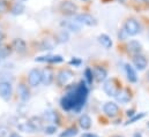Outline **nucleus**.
I'll return each mask as SVG.
<instances>
[{"label":"nucleus","mask_w":149,"mask_h":137,"mask_svg":"<svg viewBox=\"0 0 149 137\" xmlns=\"http://www.w3.org/2000/svg\"><path fill=\"white\" fill-rule=\"evenodd\" d=\"M88 97V88L84 82L79 83L73 86L63 98H61V107L65 111H75L79 112L86 103Z\"/></svg>","instance_id":"obj_1"},{"label":"nucleus","mask_w":149,"mask_h":137,"mask_svg":"<svg viewBox=\"0 0 149 137\" xmlns=\"http://www.w3.org/2000/svg\"><path fill=\"white\" fill-rule=\"evenodd\" d=\"M73 78H74V74H73L72 70H70V69H63L57 75V83L60 86H65V85H68L72 82Z\"/></svg>","instance_id":"obj_2"},{"label":"nucleus","mask_w":149,"mask_h":137,"mask_svg":"<svg viewBox=\"0 0 149 137\" xmlns=\"http://www.w3.org/2000/svg\"><path fill=\"white\" fill-rule=\"evenodd\" d=\"M124 30L128 36H135L140 33V23L135 19H128L125 22Z\"/></svg>","instance_id":"obj_3"},{"label":"nucleus","mask_w":149,"mask_h":137,"mask_svg":"<svg viewBox=\"0 0 149 137\" xmlns=\"http://www.w3.org/2000/svg\"><path fill=\"white\" fill-rule=\"evenodd\" d=\"M13 95V86L8 81H0V97L8 102Z\"/></svg>","instance_id":"obj_4"},{"label":"nucleus","mask_w":149,"mask_h":137,"mask_svg":"<svg viewBox=\"0 0 149 137\" xmlns=\"http://www.w3.org/2000/svg\"><path fill=\"white\" fill-rule=\"evenodd\" d=\"M28 83L31 88H36L42 83V70L38 68L31 69L28 74Z\"/></svg>","instance_id":"obj_5"},{"label":"nucleus","mask_w":149,"mask_h":137,"mask_svg":"<svg viewBox=\"0 0 149 137\" xmlns=\"http://www.w3.org/2000/svg\"><path fill=\"white\" fill-rule=\"evenodd\" d=\"M104 91L108 96H113L116 97V95L118 93V91L120 90V86L118 84V82L114 80V78H111V80H108L105 83H104Z\"/></svg>","instance_id":"obj_6"},{"label":"nucleus","mask_w":149,"mask_h":137,"mask_svg":"<svg viewBox=\"0 0 149 137\" xmlns=\"http://www.w3.org/2000/svg\"><path fill=\"white\" fill-rule=\"evenodd\" d=\"M103 111H104L105 115L109 116V118H111V119L119 115V107H118L117 104L113 103V102H108V103L104 104Z\"/></svg>","instance_id":"obj_7"},{"label":"nucleus","mask_w":149,"mask_h":137,"mask_svg":"<svg viewBox=\"0 0 149 137\" xmlns=\"http://www.w3.org/2000/svg\"><path fill=\"white\" fill-rule=\"evenodd\" d=\"M75 21L80 24H86V26H95L96 24V20L93 15L87 14V13H82L75 16Z\"/></svg>","instance_id":"obj_8"},{"label":"nucleus","mask_w":149,"mask_h":137,"mask_svg":"<svg viewBox=\"0 0 149 137\" xmlns=\"http://www.w3.org/2000/svg\"><path fill=\"white\" fill-rule=\"evenodd\" d=\"M17 93H19V97L22 102H28L29 98H30V90L28 88V85L23 82L19 83L17 85Z\"/></svg>","instance_id":"obj_9"},{"label":"nucleus","mask_w":149,"mask_h":137,"mask_svg":"<svg viewBox=\"0 0 149 137\" xmlns=\"http://www.w3.org/2000/svg\"><path fill=\"white\" fill-rule=\"evenodd\" d=\"M60 10L66 15H74L77 10V6L72 1H63L60 5Z\"/></svg>","instance_id":"obj_10"},{"label":"nucleus","mask_w":149,"mask_h":137,"mask_svg":"<svg viewBox=\"0 0 149 137\" xmlns=\"http://www.w3.org/2000/svg\"><path fill=\"white\" fill-rule=\"evenodd\" d=\"M116 99L120 104H127L132 99V93L128 89H120L116 95Z\"/></svg>","instance_id":"obj_11"},{"label":"nucleus","mask_w":149,"mask_h":137,"mask_svg":"<svg viewBox=\"0 0 149 137\" xmlns=\"http://www.w3.org/2000/svg\"><path fill=\"white\" fill-rule=\"evenodd\" d=\"M133 65L135 66V68L139 70H143L148 66V60L145 55L142 54H136L133 57Z\"/></svg>","instance_id":"obj_12"},{"label":"nucleus","mask_w":149,"mask_h":137,"mask_svg":"<svg viewBox=\"0 0 149 137\" xmlns=\"http://www.w3.org/2000/svg\"><path fill=\"white\" fill-rule=\"evenodd\" d=\"M17 129L20 131H23V133H29V134H33L35 133V130L33 129L30 122H29V119H24V118H21L19 120V123L16 125Z\"/></svg>","instance_id":"obj_13"},{"label":"nucleus","mask_w":149,"mask_h":137,"mask_svg":"<svg viewBox=\"0 0 149 137\" xmlns=\"http://www.w3.org/2000/svg\"><path fill=\"white\" fill-rule=\"evenodd\" d=\"M36 62H49V64H59L64 61V58L61 55H45L39 57L35 59Z\"/></svg>","instance_id":"obj_14"},{"label":"nucleus","mask_w":149,"mask_h":137,"mask_svg":"<svg viewBox=\"0 0 149 137\" xmlns=\"http://www.w3.org/2000/svg\"><path fill=\"white\" fill-rule=\"evenodd\" d=\"M12 46H13V48H14L17 53H20V54L26 53L27 50H28V47H27V43H26L23 39H21V38H16V39H14L13 43H12Z\"/></svg>","instance_id":"obj_15"},{"label":"nucleus","mask_w":149,"mask_h":137,"mask_svg":"<svg viewBox=\"0 0 149 137\" xmlns=\"http://www.w3.org/2000/svg\"><path fill=\"white\" fill-rule=\"evenodd\" d=\"M54 81L53 71L50 68H45L42 70V83L44 85H50Z\"/></svg>","instance_id":"obj_16"},{"label":"nucleus","mask_w":149,"mask_h":137,"mask_svg":"<svg viewBox=\"0 0 149 137\" xmlns=\"http://www.w3.org/2000/svg\"><path fill=\"white\" fill-rule=\"evenodd\" d=\"M43 121H49V122L59 125L60 123V118H59L57 112H54V111H46L44 113V115H43Z\"/></svg>","instance_id":"obj_17"},{"label":"nucleus","mask_w":149,"mask_h":137,"mask_svg":"<svg viewBox=\"0 0 149 137\" xmlns=\"http://www.w3.org/2000/svg\"><path fill=\"white\" fill-rule=\"evenodd\" d=\"M93 75H94V78H96V81L102 82V81H104L107 78L108 71H107V69H104L103 67L97 66V67H95L94 70H93Z\"/></svg>","instance_id":"obj_18"},{"label":"nucleus","mask_w":149,"mask_h":137,"mask_svg":"<svg viewBox=\"0 0 149 137\" xmlns=\"http://www.w3.org/2000/svg\"><path fill=\"white\" fill-rule=\"evenodd\" d=\"M141 50H142V46H141V44H140L138 40H131V42L127 44V51H128L130 53L134 54V55L140 54Z\"/></svg>","instance_id":"obj_19"},{"label":"nucleus","mask_w":149,"mask_h":137,"mask_svg":"<svg viewBox=\"0 0 149 137\" xmlns=\"http://www.w3.org/2000/svg\"><path fill=\"white\" fill-rule=\"evenodd\" d=\"M79 126L83 129V130H88L91 128V119L88 114H82L79 118Z\"/></svg>","instance_id":"obj_20"},{"label":"nucleus","mask_w":149,"mask_h":137,"mask_svg":"<svg viewBox=\"0 0 149 137\" xmlns=\"http://www.w3.org/2000/svg\"><path fill=\"white\" fill-rule=\"evenodd\" d=\"M29 122H30L33 129L35 130V133L40 131V130L44 129V127H43V122H44V121H43V119L39 118V116H33V118H30V119H29Z\"/></svg>","instance_id":"obj_21"},{"label":"nucleus","mask_w":149,"mask_h":137,"mask_svg":"<svg viewBox=\"0 0 149 137\" xmlns=\"http://www.w3.org/2000/svg\"><path fill=\"white\" fill-rule=\"evenodd\" d=\"M125 70H126V76H127V80L131 82V83H135L138 81V76H136V73L134 68L131 66V65H126L125 66Z\"/></svg>","instance_id":"obj_22"},{"label":"nucleus","mask_w":149,"mask_h":137,"mask_svg":"<svg viewBox=\"0 0 149 137\" xmlns=\"http://www.w3.org/2000/svg\"><path fill=\"white\" fill-rule=\"evenodd\" d=\"M61 26L67 29V30H71V31H80L81 27H80V23H77L76 21H65V22H61Z\"/></svg>","instance_id":"obj_23"},{"label":"nucleus","mask_w":149,"mask_h":137,"mask_svg":"<svg viewBox=\"0 0 149 137\" xmlns=\"http://www.w3.org/2000/svg\"><path fill=\"white\" fill-rule=\"evenodd\" d=\"M98 42L102 44V46H104L105 48H111L112 47V40L111 38L105 34H102L98 36Z\"/></svg>","instance_id":"obj_24"},{"label":"nucleus","mask_w":149,"mask_h":137,"mask_svg":"<svg viewBox=\"0 0 149 137\" xmlns=\"http://www.w3.org/2000/svg\"><path fill=\"white\" fill-rule=\"evenodd\" d=\"M24 12V5L22 2H16L12 7V14L13 15H21Z\"/></svg>","instance_id":"obj_25"},{"label":"nucleus","mask_w":149,"mask_h":137,"mask_svg":"<svg viewBox=\"0 0 149 137\" xmlns=\"http://www.w3.org/2000/svg\"><path fill=\"white\" fill-rule=\"evenodd\" d=\"M76 135H77V129L75 127H71V128H67L65 131H63L59 137H74Z\"/></svg>","instance_id":"obj_26"},{"label":"nucleus","mask_w":149,"mask_h":137,"mask_svg":"<svg viewBox=\"0 0 149 137\" xmlns=\"http://www.w3.org/2000/svg\"><path fill=\"white\" fill-rule=\"evenodd\" d=\"M70 39V35L66 30H61L59 34L57 35V42L58 43H66Z\"/></svg>","instance_id":"obj_27"},{"label":"nucleus","mask_w":149,"mask_h":137,"mask_svg":"<svg viewBox=\"0 0 149 137\" xmlns=\"http://www.w3.org/2000/svg\"><path fill=\"white\" fill-rule=\"evenodd\" d=\"M84 80H86V82H87L88 85H91L93 84V80H94L93 69L86 68V70H84Z\"/></svg>","instance_id":"obj_28"},{"label":"nucleus","mask_w":149,"mask_h":137,"mask_svg":"<svg viewBox=\"0 0 149 137\" xmlns=\"http://www.w3.org/2000/svg\"><path fill=\"white\" fill-rule=\"evenodd\" d=\"M9 53H10V47H8V46H0V58L1 59H3L7 55H9Z\"/></svg>","instance_id":"obj_29"},{"label":"nucleus","mask_w":149,"mask_h":137,"mask_svg":"<svg viewBox=\"0 0 149 137\" xmlns=\"http://www.w3.org/2000/svg\"><path fill=\"white\" fill-rule=\"evenodd\" d=\"M146 116V113H140V114H136V115H134V116H132V119H130L125 125L127 126V125H131V123H134L135 121H138V120H140V119H142V118H145Z\"/></svg>","instance_id":"obj_30"},{"label":"nucleus","mask_w":149,"mask_h":137,"mask_svg":"<svg viewBox=\"0 0 149 137\" xmlns=\"http://www.w3.org/2000/svg\"><path fill=\"white\" fill-rule=\"evenodd\" d=\"M43 130H44V133H45L46 135H52V134H54V133L57 131V126H54V125H52V126H46Z\"/></svg>","instance_id":"obj_31"},{"label":"nucleus","mask_w":149,"mask_h":137,"mask_svg":"<svg viewBox=\"0 0 149 137\" xmlns=\"http://www.w3.org/2000/svg\"><path fill=\"white\" fill-rule=\"evenodd\" d=\"M7 135H8V128L1 126L0 127V137H6Z\"/></svg>","instance_id":"obj_32"},{"label":"nucleus","mask_w":149,"mask_h":137,"mask_svg":"<svg viewBox=\"0 0 149 137\" xmlns=\"http://www.w3.org/2000/svg\"><path fill=\"white\" fill-rule=\"evenodd\" d=\"M6 10H7V5H6V2H5L3 0H0V13L6 12Z\"/></svg>","instance_id":"obj_33"},{"label":"nucleus","mask_w":149,"mask_h":137,"mask_svg":"<svg viewBox=\"0 0 149 137\" xmlns=\"http://www.w3.org/2000/svg\"><path fill=\"white\" fill-rule=\"evenodd\" d=\"M70 64H71V65H74V66H80V65H81V60L74 58V59H72V60L70 61Z\"/></svg>","instance_id":"obj_34"},{"label":"nucleus","mask_w":149,"mask_h":137,"mask_svg":"<svg viewBox=\"0 0 149 137\" xmlns=\"http://www.w3.org/2000/svg\"><path fill=\"white\" fill-rule=\"evenodd\" d=\"M126 115H127L128 118H132V116L135 115V111H134V109H128L127 113H126Z\"/></svg>","instance_id":"obj_35"},{"label":"nucleus","mask_w":149,"mask_h":137,"mask_svg":"<svg viewBox=\"0 0 149 137\" xmlns=\"http://www.w3.org/2000/svg\"><path fill=\"white\" fill-rule=\"evenodd\" d=\"M81 137H98L96 134H91V133H86V134H83Z\"/></svg>","instance_id":"obj_36"},{"label":"nucleus","mask_w":149,"mask_h":137,"mask_svg":"<svg viewBox=\"0 0 149 137\" xmlns=\"http://www.w3.org/2000/svg\"><path fill=\"white\" fill-rule=\"evenodd\" d=\"M9 137H21L17 133H15V131H13V133H10L9 134Z\"/></svg>","instance_id":"obj_37"},{"label":"nucleus","mask_w":149,"mask_h":137,"mask_svg":"<svg viewBox=\"0 0 149 137\" xmlns=\"http://www.w3.org/2000/svg\"><path fill=\"white\" fill-rule=\"evenodd\" d=\"M3 38H5V35L2 34L1 31H0V44L2 43V40H3Z\"/></svg>","instance_id":"obj_38"},{"label":"nucleus","mask_w":149,"mask_h":137,"mask_svg":"<svg viewBox=\"0 0 149 137\" xmlns=\"http://www.w3.org/2000/svg\"><path fill=\"white\" fill-rule=\"evenodd\" d=\"M133 137H142V135H141L140 133H135V134H134V136H133Z\"/></svg>","instance_id":"obj_39"},{"label":"nucleus","mask_w":149,"mask_h":137,"mask_svg":"<svg viewBox=\"0 0 149 137\" xmlns=\"http://www.w3.org/2000/svg\"><path fill=\"white\" fill-rule=\"evenodd\" d=\"M111 137H124V136H121V135H113V136Z\"/></svg>","instance_id":"obj_40"},{"label":"nucleus","mask_w":149,"mask_h":137,"mask_svg":"<svg viewBox=\"0 0 149 137\" xmlns=\"http://www.w3.org/2000/svg\"><path fill=\"white\" fill-rule=\"evenodd\" d=\"M23 1H27V0H17V2H23Z\"/></svg>","instance_id":"obj_41"},{"label":"nucleus","mask_w":149,"mask_h":137,"mask_svg":"<svg viewBox=\"0 0 149 137\" xmlns=\"http://www.w3.org/2000/svg\"><path fill=\"white\" fill-rule=\"evenodd\" d=\"M143 1H145L146 3H149V0H143Z\"/></svg>","instance_id":"obj_42"},{"label":"nucleus","mask_w":149,"mask_h":137,"mask_svg":"<svg viewBox=\"0 0 149 137\" xmlns=\"http://www.w3.org/2000/svg\"><path fill=\"white\" fill-rule=\"evenodd\" d=\"M119 1H120V2H125L126 0H119Z\"/></svg>","instance_id":"obj_43"},{"label":"nucleus","mask_w":149,"mask_h":137,"mask_svg":"<svg viewBox=\"0 0 149 137\" xmlns=\"http://www.w3.org/2000/svg\"><path fill=\"white\" fill-rule=\"evenodd\" d=\"M147 78H148V81H149V71H148V74H147Z\"/></svg>","instance_id":"obj_44"},{"label":"nucleus","mask_w":149,"mask_h":137,"mask_svg":"<svg viewBox=\"0 0 149 137\" xmlns=\"http://www.w3.org/2000/svg\"><path fill=\"white\" fill-rule=\"evenodd\" d=\"M0 61H1V58H0Z\"/></svg>","instance_id":"obj_45"},{"label":"nucleus","mask_w":149,"mask_h":137,"mask_svg":"<svg viewBox=\"0 0 149 137\" xmlns=\"http://www.w3.org/2000/svg\"><path fill=\"white\" fill-rule=\"evenodd\" d=\"M148 127H149V123H148Z\"/></svg>","instance_id":"obj_46"},{"label":"nucleus","mask_w":149,"mask_h":137,"mask_svg":"<svg viewBox=\"0 0 149 137\" xmlns=\"http://www.w3.org/2000/svg\"><path fill=\"white\" fill-rule=\"evenodd\" d=\"M83 1H84V0H83Z\"/></svg>","instance_id":"obj_47"}]
</instances>
